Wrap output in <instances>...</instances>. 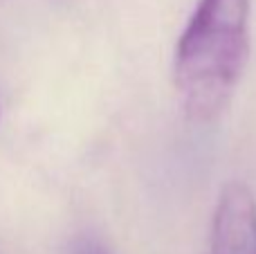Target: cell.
I'll return each instance as SVG.
<instances>
[{
  "mask_svg": "<svg viewBox=\"0 0 256 254\" xmlns=\"http://www.w3.org/2000/svg\"><path fill=\"white\" fill-rule=\"evenodd\" d=\"M204 254H256V198L248 184L220 189Z\"/></svg>",
  "mask_w": 256,
  "mask_h": 254,
  "instance_id": "cell-2",
  "label": "cell"
},
{
  "mask_svg": "<svg viewBox=\"0 0 256 254\" xmlns=\"http://www.w3.org/2000/svg\"><path fill=\"white\" fill-rule=\"evenodd\" d=\"M74 254H110L97 238H90V236H84L76 241L74 246Z\"/></svg>",
  "mask_w": 256,
  "mask_h": 254,
  "instance_id": "cell-3",
  "label": "cell"
},
{
  "mask_svg": "<svg viewBox=\"0 0 256 254\" xmlns=\"http://www.w3.org/2000/svg\"><path fill=\"white\" fill-rule=\"evenodd\" d=\"M252 0H198L173 52V88L196 124L230 106L252 52Z\"/></svg>",
  "mask_w": 256,
  "mask_h": 254,
  "instance_id": "cell-1",
  "label": "cell"
}]
</instances>
